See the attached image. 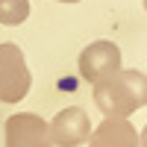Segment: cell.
Here are the masks:
<instances>
[{
    "label": "cell",
    "mask_w": 147,
    "mask_h": 147,
    "mask_svg": "<svg viewBox=\"0 0 147 147\" xmlns=\"http://www.w3.org/2000/svg\"><path fill=\"white\" fill-rule=\"evenodd\" d=\"M144 9H147V0H144Z\"/></svg>",
    "instance_id": "obj_10"
},
{
    "label": "cell",
    "mask_w": 147,
    "mask_h": 147,
    "mask_svg": "<svg viewBox=\"0 0 147 147\" xmlns=\"http://www.w3.org/2000/svg\"><path fill=\"white\" fill-rule=\"evenodd\" d=\"M80 77L82 80H88V82H100L106 77H112V74L121 71V47L115 41H91L85 50L80 53Z\"/></svg>",
    "instance_id": "obj_3"
},
{
    "label": "cell",
    "mask_w": 147,
    "mask_h": 147,
    "mask_svg": "<svg viewBox=\"0 0 147 147\" xmlns=\"http://www.w3.org/2000/svg\"><path fill=\"white\" fill-rule=\"evenodd\" d=\"M30 18V0H0V24L21 27Z\"/></svg>",
    "instance_id": "obj_7"
},
{
    "label": "cell",
    "mask_w": 147,
    "mask_h": 147,
    "mask_svg": "<svg viewBox=\"0 0 147 147\" xmlns=\"http://www.w3.org/2000/svg\"><path fill=\"white\" fill-rule=\"evenodd\" d=\"M32 85L24 50L12 41L0 44V103H18Z\"/></svg>",
    "instance_id": "obj_2"
},
{
    "label": "cell",
    "mask_w": 147,
    "mask_h": 147,
    "mask_svg": "<svg viewBox=\"0 0 147 147\" xmlns=\"http://www.w3.org/2000/svg\"><path fill=\"white\" fill-rule=\"evenodd\" d=\"M6 147H53L50 124L35 112H18L6 118Z\"/></svg>",
    "instance_id": "obj_4"
},
{
    "label": "cell",
    "mask_w": 147,
    "mask_h": 147,
    "mask_svg": "<svg viewBox=\"0 0 147 147\" xmlns=\"http://www.w3.org/2000/svg\"><path fill=\"white\" fill-rule=\"evenodd\" d=\"M59 3H80V0H59Z\"/></svg>",
    "instance_id": "obj_9"
},
{
    "label": "cell",
    "mask_w": 147,
    "mask_h": 147,
    "mask_svg": "<svg viewBox=\"0 0 147 147\" xmlns=\"http://www.w3.org/2000/svg\"><path fill=\"white\" fill-rule=\"evenodd\" d=\"M94 103L106 118H127L147 106V74L124 71L94 82Z\"/></svg>",
    "instance_id": "obj_1"
},
{
    "label": "cell",
    "mask_w": 147,
    "mask_h": 147,
    "mask_svg": "<svg viewBox=\"0 0 147 147\" xmlns=\"http://www.w3.org/2000/svg\"><path fill=\"white\" fill-rule=\"evenodd\" d=\"M138 141H141V147H147V127L138 132Z\"/></svg>",
    "instance_id": "obj_8"
},
{
    "label": "cell",
    "mask_w": 147,
    "mask_h": 147,
    "mask_svg": "<svg viewBox=\"0 0 147 147\" xmlns=\"http://www.w3.org/2000/svg\"><path fill=\"white\" fill-rule=\"evenodd\" d=\"M91 121L80 106H68L50 121V138L56 147H80L91 138Z\"/></svg>",
    "instance_id": "obj_5"
},
{
    "label": "cell",
    "mask_w": 147,
    "mask_h": 147,
    "mask_svg": "<svg viewBox=\"0 0 147 147\" xmlns=\"http://www.w3.org/2000/svg\"><path fill=\"white\" fill-rule=\"evenodd\" d=\"M88 147H141V141L127 118H106L100 127H94Z\"/></svg>",
    "instance_id": "obj_6"
}]
</instances>
